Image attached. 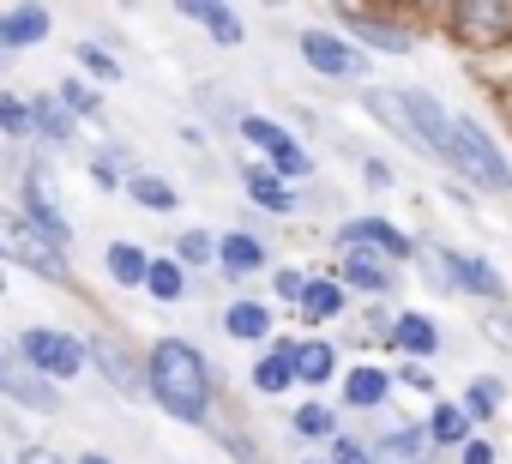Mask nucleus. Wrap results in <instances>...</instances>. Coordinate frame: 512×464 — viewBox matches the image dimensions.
Here are the masks:
<instances>
[{
    "label": "nucleus",
    "instance_id": "nucleus-1",
    "mask_svg": "<svg viewBox=\"0 0 512 464\" xmlns=\"http://www.w3.org/2000/svg\"><path fill=\"white\" fill-rule=\"evenodd\" d=\"M404 115H410L416 145H422L428 157H440L446 169H458V175L476 181V187H512V169H506L500 145H494L476 121L452 115L434 91H404Z\"/></svg>",
    "mask_w": 512,
    "mask_h": 464
},
{
    "label": "nucleus",
    "instance_id": "nucleus-2",
    "mask_svg": "<svg viewBox=\"0 0 512 464\" xmlns=\"http://www.w3.org/2000/svg\"><path fill=\"white\" fill-rule=\"evenodd\" d=\"M145 386H151V398H157L169 416H181V422H205V416H211V368H205V356H199L193 344H181V338L151 344V356H145Z\"/></svg>",
    "mask_w": 512,
    "mask_h": 464
},
{
    "label": "nucleus",
    "instance_id": "nucleus-3",
    "mask_svg": "<svg viewBox=\"0 0 512 464\" xmlns=\"http://www.w3.org/2000/svg\"><path fill=\"white\" fill-rule=\"evenodd\" d=\"M0 260H19V266H31L37 278L67 284V260H61V248H49L37 229H31L25 217H13V211H0Z\"/></svg>",
    "mask_w": 512,
    "mask_h": 464
},
{
    "label": "nucleus",
    "instance_id": "nucleus-4",
    "mask_svg": "<svg viewBox=\"0 0 512 464\" xmlns=\"http://www.w3.org/2000/svg\"><path fill=\"white\" fill-rule=\"evenodd\" d=\"M19 356L43 374V380H67V374H79L85 368V344L73 338V332H55V326H31L25 338H19Z\"/></svg>",
    "mask_w": 512,
    "mask_h": 464
},
{
    "label": "nucleus",
    "instance_id": "nucleus-5",
    "mask_svg": "<svg viewBox=\"0 0 512 464\" xmlns=\"http://www.w3.org/2000/svg\"><path fill=\"white\" fill-rule=\"evenodd\" d=\"M0 392H7L13 404H25V410H61V392H55V380H43L25 356H19V344H0Z\"/></svg>",
    "mask_w": 512,
    "mask_h": 464
},
{
    "label": "nucleus",
    "instance_id": "nucleus-6",
    "mask_svg": "<svg viewBox=\"0 0 512 464\" xmlns=\"http://www.w3.org/2000/svg\"><path fill=\"white\" fill-rule=\"evenodd\" d=\"M428 260L440 266V290H464V296H482V302H500V296H506V284H500V272H494L488 260H476V254H452V248H428Z\"/></svg>",
    "mask_w": 512,
    "mask_h": 464
},
{
    "label": "nucleus",
    "instance_id": "nucleus-7",
    "mask_svg": "<svg viewBox=\"0 0 512 464\" xmlns=\"http://www.w3.org/2000/svg\"><path fill=\"white\" fill-rule=\"evenodd\" d=\"M296 43H302V61H308L314 73H326V79H362V73H368V55H362L350 37H332V31H302Z\"/></svg>",
    "mask_w": 512,
    "mask_h": 464
},
{
    "label": "nucleus",
    "instance_id": "nucleus-8",
    "mask_svg": "<svg viewBox=\"0 0 512 464\" xmlns=\"http://www.w3.org/2000/svg\"><path fill=\"white\" fill-rule=\"evenodd\" d=\"M91 362L103 368V380H109L121 398H151V386H145V362H139L115 332H97V338H91Z\"/></svg>",
    "mask_w": 512,
    "mask_h": 464
},
{
    "label": "nucleus",
    "instance_id": "nucleus-9",
    "mask_svg": "<svg viewBox=\"0 0 512 464\" xmlns=\"http://www.w3.org/2000/svg\"><path fill=\"white\" fill-rule=\"evenodd\" d=\"M338 242H344V254H350V248H374L380 260H410V254H416V242L404 236L398 223H386V217H350V223L338 229Z\"/></svg>",
    "mask_w": 512,
    "mask_h": 464
},
{
    "label": "nucleus",
    "instance_id": "nucleus-10",
    "mask_svg": "<svg viewBox=\"0 0 512 464\" xmlns=\"http://www.w3.org/2000/svg\"><path fill=\"white\" fill-rule=\"evenodd\" d=\"M452 31L470 43H506L512 37V7L506 0H470V7H452Z\"/></svg>",
    "mask_w": 512,
    "mask_h": 464
},
{
    "label": "nucleus",
    "instance_id": "nucleus-11",
    "mask_svg": "<svg viewBox=\"0 0 512 464\" xmlns=\"http://www.w3.org/2000/svg\"><path fill=\"white\" fill-rule=\"evenodd\" d=\"M25 223L37 229L49 248H67V242H73V223H67L61 205L49 199V181H43V175H25Z\"/></svg>",
    "mask_w": 512,
    "mask_h": 464
},
{
    "label": "nucleus",
    "instance_id": "nucleus-12",
    "mask_svg": "<svg viewBox=\"0 0 512 464\" xmlns=\"http://www.w3.org/2000/svg\"><path fill=\"white\" fill-rule=\"evenodd\" d=\"M344 284L362 290V296H386L398 278H392V260H380L374 248H350L344 254Z\"/></svg>",
    "mask_w": 512,
    "mask_h": 464
},
{
    "label": "nucleus",
    "instance_id": "nucleus-13",
    "mask_svg": "<svg viewBox=\"0 0 512 464\" xmlns=\"http://www.w3.org/2000/svg\"><path fill=\"white\" fill-rule=\"evenodd\" d=\"M386 344H392V350H404L410 362H428V356L440 350V332H434V320H428V314H398V320H392V332H386Z\"/></svg>",
    "mask_w": 512,
    "mask_h": 464
},
{
    "label": "nucleus",
    "instance_id": "nucleus-14",
    "mask_svg": "<svg viewBox=\"0 0 512 464\" xmlns=\"http://www.w3.org/2000/svg\"><path fill=\"white\" fill-rule=\"evenodd\" d=\"M49 37V7H13V13H0V55L7 49H31Z\"/></svg>",
    "mask_w": 512,
    "mask_h": 464
},
{
    "label": "nucleus",
    "instance_id": "nucleus-15",
    "mask_svg": "<svg viewBox=\"0 0 512 464\" xmlns=\"http://www.w3.org/2000/svg\"><path fill=\"white\" fill-rule=\"evenodd\" d=\"M344 25H350V31H362V37H374L386 55H410V43H416V37H410L398 19H386V13H362V7H344Z\"/></svg>",
    "mask_w": 512,
    "mask_h": 464
},
{
    "label": "nucleus",
    "instance_id": "nucleus-16",
    "mask_svg": "<svg viewBox=\"0 0 512 464\" xmlns=\"http://www.w3.org/2000/svg\"><path fill=\"white\" fill-rule=\"evenodd\" d=\"M422 452H428V428H410V422H392L374 440V464H422Z\"/></svg>",
    "mask_w": 512,
    "mask_h": 464
},
{
    "label": "nucleus",
    "instance_id": "nucleus-17",
    "mask_svg": "<svg viewBox=\"0 0 512 464\" xmlns=\"http://www.w3.org/2000/svg\"><path fill=\"white\" fill-rule=\"evenodd\" d=\"M241 181H247V199H253V205H266V211H296V205H302V193H296L290 181H278L272 169H260V163H253Z\"/></svg>",
    "mask_w": 512,
    "mask_h": 464
},
{
    "label": "nucleus",
    "instance_id": "nucleus-18",
    "mask_svg": "<svg viewBox=\"0 0 512 464\" xmlns=\"http://www.w3.org/2000/svg\"><path fill=\"white\" fill-rule=\"evenodd\" d=\"M386 392H392V374H386V368H368V362H362V368L344 374V398H350L356 410H380Z\"/></svg>",
    "mask_w": 512,
    "mask_h": 464
},
{
    "label": "nucleus",
    "instance_id": "nucleus-19",
    "mask_svg": "<svg viewBox=\"0 0 512 464\" xmlns=\"http://www.w3.org/2000/svg\"><path fill=\"white\" fill-rule=\"evenodd\" d=\"M193 25H205L223 49H235L241 43V13H229V7H211V0H187V7H181Z\"/></svg>",
    "mask_w": 512,
    "mask_h": 464
},
{
    "label": "nucleus",
    "instance_id": "nucleus-20",
    "mask_svg": "<svg viewBox=\"0 0 512 464\" xmlns=\"http://www.w3.org/2000/svg\"><path fill=\"white\" fill-rule=\"evenodd\" d=\"M223 332L229 338H266L272 332V308L266 302H229L223 308Z\"/></svg>",
    "mask_w": 512,
    "mask_h": 464
},
{
    "label": "nucleus",
    "instance_id": "nucleus-21",
    "mask_svg": "<svg viewBox=\"0 0 512 464\" xmlns=\"http://www.w3.org/2000/svg\"><path fill=\"white\" fill-rule=\"evenodd\" d=\"M308 320H338L344 314V284L338 278H308V290H302V302H296Z\"/></svg>",
    "mask_w": 512,
    "mask_h": 464
},
{
    "label": "nucleus",
    "instance_id": "nucleus-22",
    "mask_svg": "<svg viewBox=\"0 0 512 464\" xmlns=\"http://www.w3.org/2000/svg\"><path fill=\"white\" fill-rule=\"evenodd\" d=\"M476 422L464 416V404H434V416H428V440H440V446H470L476 434H470Z\"/></svg>",
    "mask_w": 512,
    "mask_h": 464
},
{
    "label": "nucleus",
    "instance_id": "nucleus-23",
    "mask_svg": "<svg viewBox=\"0 0 512 464\" xmlns=\"http://www.w3.org/2000/svg\"><path fill=\"white\" fill-rule=\"evenodd\" d=\"M253 386H260L266 398H272V392H284V386H296V350L284 344V350L260 356V362H253Z\"/></svg>",
    "mask_w": 512,
    "mask_h": 464
},
{
    "label": "nucleus",
    "instance_id": "nucleus-24",
    "mask_svg": "<svg viewBox=\"0 0 512 464\" xmlns=\"http://www.w3.org/2000/svg\"><path fill=\"white\" fill-rule=\"evenodd\" d=\"M217 260H223L229 272H260V266H266V248L253 242V236H241V229H229V236L217 242Z\"/></svg>",
    "mask_w": 512,
    "mask_h": 464
},
{
    "label": "nucleus",
    "instance_id": "nucleus-25",
    "mask_svg": "<svg viewBox=\"0 0 512 464\" xmlns=\"http://www.w3.org/2000/svg\"><path fill=\"white\" fill-rule=\"evenodd\" d=\"M127 199H139L145 211H175L181 205V187H169L163 175H133L127 181Z\"/></svg>",
    "mask_w": 512,
    "mask_h": 464
},
{
    "label": "nucleus",
    "instance_id": "nucleus-26",
    "mask_svg": "<svg viewBox=\"0 0 512 464\" xmlns=\"http://www.w3.org/2000/svg\"><path fill=\"white\" fill-rule=\"evenodd\" d=\"M145 272H151V260H145V248H133V242H109V278L115 284H145Z\"/></svg>",
    "mask_w": 512,
    "mask_h": 464
},
{
    "label": "nucleus",
    "instance_id": "nucleus-27",
    "mask_svg": "<svg viewBox=\"0 0 512 464\" xmlns=\"http://www.w3.org/2000/svg\"><path fill=\"white\" fill-rule=\"evenodd\" d=\"M332 374H338L332 344H302V350H296V380H302V386H320V380H332Z\"/></svg>",
    "mask_w": 512,
    "mask_h": 464
},
{
    "label": "nucleus",
    "instance_id": "nucleus-28",
    "mask_svg": "<svg viewBox=\"0 0 512 464\" xmlns=\"http://www.w3.org/2000/svg\"><path fill=\"white\" fill-rule=\"evenodd\" d=\"M145 290H151L157 302H181V296H187V272H181L175 260H151V272H145Z\"/></svg>",
    "mask_w": 512,
    "mask_h": 464
},
{
    "label": "nucleus",
    "instance_id": "nucleus-29",
    "mask_svg": "<svg viewBox=\"0 0 512 464\" xmlns=\"http://www.w3.org/2000/svg\"><path fill=\"white\" fill-rule=\"evenodd\" d=\"M368 109H374L404 145H416V127H410V115H404V97H392V91H368Z\"/></svg>",
    "mask_w": 512,
    "mask_h": 464
},
{
    "label": "nucleus",
    "instance_id": "nucleus-30",
    "mask_svg": "<svg viewBox=\"0 0 512 464\" xmlns=\"http://www.w3.org/2000/svg\"><path fill=\"white\" fill-rule=\"evenodd\" d=\"M296 434H302V440H338V416H332L326 404H302V410H296Z\"/></svg>",
    "mask_w": 512,
    "mask_h": 464
},
{
    "label": "nucleus",
    "instance_id": "nucleus-31",
    "mask_svg": "<svg viewBox=\"0 0 512 464\" xmlns=\"http://www.w3.org/2000/svg\"><path fill=\"white\" fill-rule=\"evenodd\" d=\"M199 109H205L211 121H235V127L247 121V109L235 103V91H217V85H199Z\"/></svg>",
    "mask_w": 512,
    "mask_h": 464
},
{
    "label": "nucleus",
    "instance_id": "nucleus-32",
    "mask_svg": "<svg viewBox=\"0 0 512 464\" xmlns=\"http://www.w3.org/2000/svg\"><path fill=\"white\" fill-rule=\"evenodd\" d=\"M31 127H37L43 139H55V145L73 139V121H67V109H55V103H31Z\"/></svg>",
    "mask_w": 512,
    "mask_h": 464
},
{
    "label": "nucleus",
    "instance_id": "nucleus-33",
    "mask_svg": "<svg viewBox=\"0 0 512 464\" xmlns=\"http://www.w3.org/2000/svg\"><path fill=\"white\" fill-rule=\"evenodd\" d=\"M494 410H500V380H470V386H464V416L482 422V416H494Z\"/></svg>",
    "mask_w": 512,
    "mask_h": 464
},
{
    "label": "nucleus",
    "instance_id": "nucleus-34",
    "mask_svg": "<svg viewBox=\"0 0 512 464\" xmlns=\"http://www.w3.org/2000/svg\"><path fill=\"white\" fill-rule=\"evenodd\" d=\"M235 133H241V139H247V145H260V151H266V157H272V151H278V145H284V139H290V133H284V127H278V121H266V115H247V121H241V127H235Z\"/></svg>",
    "mask_w": 512,
    "mask_h": 464
},
{
    "label": "nucleus",
    "instance_id": "nucleus-35",
    "mask_svg": "<svg viewBox=\"0 0 512 464\" xmlns=\"http://www.w3.org/2000/svg\"><path fill=\"white\" fill-rule=\"evenodd\" d=\"M308 169H314V157H308L296 139H284V145L272 151V175H278V181H290V175H308Z\"/></svg>",
    "mask_w": 512,
    "mask_h": 464
},
{
    "label": "nucleus",
    "instance_id": "nucleus-36",
    "mask_svg": "<svg viewBox=\"0 0 512 464\" xmlns=\"http://www.w3.org/2000/svg\"><path fill=\"white\" fill-rule=\"evenodd\" d=\"M61 109H67V115H97V109H103V97H97L91 85L67 79V85H61Z\"/></svg>",
    "mask_w": 512,
    "mask_h": 464
},
{
    "label": "nucleus",
    "instance_id": "nucleus-37",
    "mask_svg": "<svg viewBox=\"0 0 512 464\" xmlns=\"http://www.w3.org/2000/svg\"><path fill=\"white\" fill-rule=\"evenodd\" d=\"M175 254H181L187 266H205V260H217V242H211V229H187Z\"/></svg>",
    "mask_w": 512,
    "mask_h": 464
},
{
    "label": "nucleus",
    "instance_id": "nucleus-38",
    "mask_svg": "<svg viewBox=\"0 0 512 464\" xmlns=\"http://www.w3.org/2000/svg\"><path fill=\"white\" fill-rule=\"evenodd\" d=\"M0 133H31V103H19V97H0Z\"/></svg>",
    "mask_w": 512,
    "mask_h": 464
},
{
    "label": "nucleus",
    "instance_id": "nucleus-39",
    "mask_svg": "<svg viewBox=\"0 0 512 464\" xmlns=\"http://www.w3.org/2000/svg\"><path fill=\"white\" fill-rule=\"evenodd\" d=\"M392 380H398V386H410V392H434V374H428L422 362H404V368H398Z\"/></svg>",
    "mask_w": 512,
    "mask_h": 464
},
{
    "label": "nucleus",
    "instance_id": "nucleus-40",
    "mask_svg": "<svg viewBox=\"0 0 512 464\" xmlns=\"http://www.w3.org/2000/svg\"><path fill=\"white\" fill-rule=\"evenodd\" d=\"M79 61H85L91 73H103V79H121V67H115V55H103V49H91V43L79 49Z\"/></svg>",
    "mask_w": 512,
    "mask_h": 464
},
{
    "label": "nucleus",
    "instance_id": "nucleus-41",
    "mask_svg": "<svg viewBox=\"0 0 512 464\" xmlns=\"http://www.w3.org/2000/svg\"><path fill=\"white\" fill-rule=\"evenodd\" d=\"M272 290H278V296H284V302H302V290H308V278H302V272H290V266H284V272H278V278H272Z\"/></svg>",
    "mask_w": 512,
    "mask_h": 464
},
{
    "label": "nucleus",
    "instance_id": "nucleus-42",
    "mask_svg": "<svg viewBox=\"0 0 512 464\" xmlns=\"http://www.w3.org/2000/svg\"><path fill=\"white\" fill-rule=\"evenodd\" d=\"M362 181H368V187H392V169H386L380 157H368V163H362Z\"/></svg>",
    "mask_w": 512,
    "mask_h": 464
},
{
    "label": "nucleus",
    "instance_id": "nucleus-43",
    "mask_svg": "<svg viewBox=\"0 0 512 464\" xmlns=\"http://www.w3.org/2000/svg\"><path fill=\"white\" fill-rule=\"evenodd\" d=\"M464 464H494V446H488V440H470V446H464Z\"/></svg>",
    "mask_w": 512,
    "mask_h": 464
},
{
    "label": "nucleus",
    "instance_id": "nucleus-44",
    "mask_svg": "<svg viewBox=\"0 0 512 464\" xmlns=\"http://www.w3.org/2000/svg\"><path fill=\"white\" fill-rule=\"evenodd\" d=\"M19 464H67V458L49 452V446H31V452H19Z\"/></svg>",
    "mask_w": 512,
    "mask_h": 464
},
{
    "label": "nucleus",
    "instance_id": "nucleus-45",
    "mask_svg": "<svg viewBox=\"0 0 512 464\" xmlns=\"http://www.w3.org/2000/svg\"><path fill=\"white\" fill-rule=\"evenodd\" d=\"M79 464H109V458H103V452H85V458H79Z\"/></svg>",
    "mask_w": 512,
    "mask_h": 464
},
{
    "label": "nucleus",
    "instance_id": "nucleus-46",
    "mask_svg": "<svg viewBox=\"0 0 512 464\" xmlns=\"http://www.w3.org/2000/svg\"><path fill=\"white\" fill-rule=\"evenodd\" d=\"M308 464H332V458H308Z\"/></svg>",
    "mask_w": 512,
    "mask_h": 464
},
{
    "label": "nucleus",
    "instance_id": "nucleus-47",
    "mask_svg": "<svg viewBox=\"0 0 512 464\" xmlns=\"http://www.w3.org/2000/svg\"><path fill=\"white\" fill-rule=\"evenodd\" d=\"M0 290H7V284H0Z\"/></svg>",
    "mask_w": 512,
    "mask_h": 464
}]
</instances>
